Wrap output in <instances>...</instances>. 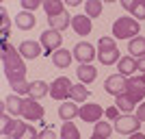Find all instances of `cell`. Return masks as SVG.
I'll return each instance as SVG.
<instances>
[{"label":"cell","instance_id":"5b68a950","mask_svg":"<svg viewBox=\"0 0 145 139\" xmlns=\"http://www.w3.org/2000/svg\"><path fill=\"white\" fill-rule=\"evenodd\" d=\"M141 128V120L132 113H126V115H119L115 120V130L121 135H134L137 130Z\"/></svg>","mask_w":145,"mask_h":139},{"label":"cell","instance_id":"d6986e66","mask_svg":"<svg viewBox=\"0 0 145 139\" xmlns=\"http://www.w3.org/2000/svg\"><path fill=\"white\" fill-rule=\"evenodd\" d=\"M117 67H119V72L121 76H130V74H134L137 70H139V65H137V59L134 57H121L119 63H117Z\"/></svg>","mask_w":145,"mask_h":139},{"label":"cell","instance_id":"d4e9b609","mask_svg":"<svg viewBox=\"0 0 145 139\" xmlns=\"http://www.w3.org/2000/svg\"><path fill=\"white\" fill-rule=\"evenodd\" d=\"M13 139H39V135H37V130L33 126H26L24 122H20V128L15 130Z\"/></svg>","mask_w":145,"mask_h":139},{"label":"cell","instance_id":"1f68e13d","mask_svg":"<svg viewBox=\"0 0 145 139\" xmlns=\"http://www.w3.org/2000/svg\"><path fill=\"white\" fill-rule=\"evenodd\" d=\"M0 15H2V28H0V39H7V37H9V30H11V22H9V15H7V9H5V7L0 9Z\"/></svg>","mask_w":145,"mask_h":139},{"label":"cell","instance_id":"5bb4252c","mask_svg":"<svg viewBox=\"0 0 145 139\" xmlns=\"http://www.w3.org/2000/svg\"><path fill=\"white\" fill-rule=\"evenodd\" d=\"M18 50H20V55L24 57V59H37V57L41 55V43H37V42H22Z\"/></svg>","mask_w":145,"mask_h":139},{"label":"cell","instance_id":"83f0119b","mask_svg":"<svg viewBox=\"0 0 145 139\" xmlns=\"http://www.w3.org/2000/svg\"><path fill=\"white\" fill-rule=\"evenodd\" d=\"M137 107V104L132 102V98L128 96V94H121V96H117V109L119 111H126V113H132V109Z\"/></svg>","mask_w":145,"mask_h":139},{"label":"cell","instance_id":"484cf974","mask_svg":"<svg viewBox=\"0 0 145 139\" xmlns=\"http://www.w3.org/2000/svg\"><path fill=\"white\" fill-rule=\"evenodd\" d=\"M61 139H80L78 128L74 126V122H63L61 126Z\"/></svg>","mask_w":145,"mask_h":139},{"label":"cell","instance_id":"8fae6325","mask_svg":"<svg viewBox=\"0 0 145 139\" xmlns=\"http://www.w3.org/2000/svg\"><path fill=\"white\" fill-rule=\"evenodd\" d=\"M126 94L132 98L134 104H137V102H143V100H145V83L141 78H130V80H128Z\"/></svg>","mask_w":145,"mask_h":139},{"label":"cell","instance_id":"60d3db41","mask_svg":"<svg viewBox=\"0 0 145 139\" xmlns=\"http://www.w3.org/2000/svg\"><path fill=\"white\" fill-rule=\"evenodd\" d=\"M2 139H13V137H5V135H2Z\"/></svg>","mask_w":145,"mask_h":139},{"label":"cell","instance_id":"277c9868","mask_svg":"<svg viewBox=\"0 0 145 139\" xmlns=\"http://www.w3.org/2000/svg\"><path fill=\"white\" fill-rule=\"evenodd\" d=\"M72 80L67 78V76H59L54 83L50 85V96L59 100V102H67V98L72 96Z\"/></svg>","mask_w":145,"mask_h":139},{"label":"cell","instance_id":"52a82bcc","mask_svg":"<svg viewBox=\"0 0 145 139\" xmlns=\"http://www.w3.org/2000/svg\"><path fill=\"white\" fill-rule=\"evenodd\" d=\"M43 104H39L37 100L33 98H26L22 100V115H24L28 122H37V120H43Z\"/></svg>","mask_w":145,"mask_h":139},{"label":"cell","instance_id":"836d02e7","mask_svg":"<svg viewBox=\"0 0 145 139\" xmlns=\"http://www.w3.org/2000/svg\"><path fill=\"white\" fill-rule=\"evenodd\" d=\"M39 139H56L54 128H52V126H48L46 130H41V133H39Z\"/></svg>","mask_w":145,"mask_h":139},{"label":"cell","instance_id":"d6a6232c","mask_svg":"<svg viewBox=\"0 0 145 139\" xmlns=\"http://www.w3.org/2000/svg\"><path fill=\"white\" fill-rule=\"evenodd\" d=\"M37 7H41V2H39V0H22V9H24V11H35Z\"/></svg>","mask_w":145,"mask_h":139},{"label":"cell","instance_id":"30bf717a","mask_svg":"<svg viewBox=\"0 0 145 139\" xmlns=\"http://www.w3.org/2000/svg\"><path fill=\"white\" fill-rule=\"evenodd\" d=\"M78 115H80V120L87 122V124H97V122H100V117L104 115V109L100 107V104H95V102L82 104V107H80V111H78Z\"/></svg>","mask_w":145,"mask_h":139},{"label":"cell","instance_id":"4dcf8cb0","mask_svg":"<svg viewBox=\"0 0 145 139\" xmlns=\"http://www.w3.org/2000/svg\"><path fill=\"white\" fill-rule=\"evenodd\" d=\"M110 133H113V126H110L108 122H97L95 130H93V135H100V137H104V139H108Z\"/></svg>","mask_w":145,"mask_h":139},{"label":"cell","instance_id":"ffe728a7","mask_svg":"<svg viewBox=\"0 0 145 139\" xmlns=\"http://www.w3.org/2000/svg\"><path fill=\"white\" fill-rule=\"evenodd\" d=\"M128 52H130V57H137V59L145 57V37H134V39H130Z\"/></svg>","mask_w":145,"mask_h":139},{"label":"cell","instance_id":"cb8c5ba5","mask_svg":"<svg viewBox=\"0 0 145 139\" xmlns=\"http://www.w3.org/2000/svg\"><path fill=\"white\" fill-rule=\"evenodd\" d=\"M15 22H18V26L22 30H30L33 26H35V15H33L30 11H22V13L15 15Z\"/></svg>","mask_w":145,"mask_h":139},{"label":"cell","instance_id":"9a60e30c","mask_svg":"<svg viewBox=\"0 0 145 139\" xmlns=\"http://www.w3.org/2000/svg\"><path fill=\"white\" fill-rule=\"evenodd\" d=\"M48 22H50V30L63 33L67 26H72V15L65 11V13H61V15H56V18H48Z\"/></svg>","mask_w":145,"mask_h":139},{"label":"cell","instance_id":"f546056e","mask_svg":"<svg viewBox=\"0 0 145 139\" xmlns=\"http://www.w3.org/2000/svg\"><path fill=\"white\" fill-rule=\"evenodd\" d=\"M7 107H9V113L22 115V100H20L18 96H9L7 98Z\"/></svg>","mask_w":145,"mask_h":139},{"label":"cell","instance_id":"603a6c76","mask_svg":"<svg viewBox=\"0 0 145 139\" xmlns=\"http://www.w3.org/2000/svg\"><path fill=\"white\" fill-rule=\"evenodd\" d=\"M18 128H20V120H13V117H9L7 113L2 115V135H5V137H13Z\"/></svg>","mask_w":145,"mask_h":139},{"label":"cell","instance_id":"e0dca14e","mask_svg":"<svg viewBox=\"0 0 145 139\" xmlns=\"http://www.w3.org/2000/svg\"><path fill=\"white\" fill-rule=\"evenodd\" d=\"M78 104L74 102H61V107H59V117L63 122H69V120H74V117H76V115H78Z\"/></svg>","mask_w":145,"mask_h":139},{"label":"cell","instance_id":"8d00e7d4","mask_svg":"<svg viewBox=\"0 0 145 139\" xmlns=\"http://www.w3.org/2000/svg\"><path fill=\"white\" fill-rule=\"evenodd\" d=\"M137 65H139V70H141V72L145 74V57H141V59L137 61Z\"/></svg>","mask_w":145,"mask_h":139},{"label":"cell","instance_id":"f1b7e54d","mask_svg":"<svg viewBox=\"0 0 145 139\" xmlns=\"http://www.w3.org/2000/svg\"><path fill=\"white\" fill-rule=\"evenodd\" d=\"M85 9H87V15H89V18H97V15L102 13V0H87Z\"/></svg>","mask_w":145,"mask_h":139},{"label":"cell","instance_id":"ab89813d","mask_svg":"<svg viewBox=\"0 0 145 139\" xmlns=\"http://www.w3.org/2000/svg\"><path fill=\"white\" fill-rule=\"evenodd\" d=\"M141 80H143V83H145V74H143V76H141Z\"/></svg>","mask_w":145,"mask_h":139},{"label":"cell","instance_id":"44dd1931","mask_svg":"<svg viewBox=\"0 0 145 139\" xmlns=\"http://www.w3.org/2000/svg\"><path fill=\"white\" fill-rule=\"evenodd\" d=\"M43 11L48 13V18H56L61 13H65V7L61 0H43Z\"/></svg>","mask_w":145,"mask_h":139},{"label":"cell","instance_id":"ba28073f","mask_svg":"<svg viewBox=\"0 0 145 139\" xmlns=\"http://www.w3.org/2000/svg\"><path fill=\"white\" fill-rule=\"evenodd\" d=\"M72 55L76 57V61H78L80 65H85V63H91V61L95 59L97 52H95V48H93L89 42H78L76 46H74Z\"/></svg>","mask_w":145,"mask_h":139},{"label":"cell","instance_id":"4fadbf2b","mask_svg":"<svg viewBox=\"0 0 145 139\" xmlns=\"http://www.w3.org/2000/svg\"><path fill=\"white\" fill-rule=\"evenodd\" d=\"M72 28L76 35H89L91 33V18L89 15H72Z\"/></svg>","mask_w":145,"mask_h":139},{"label":"cell","instance_id":"f35d334b","mask_svg":"<svg viewBox=\"0 0 145 139\" xmlns=\"http://www.w3.org/2000/svg\"><path fill=\"white\" fill-rule=\"evenodd\" d=\"M91 139H104V137H100V135H91Z\"/></svg>","mask_w":145,"mask_h":139},{"label":"cell","instance_id":"ac0fdd59","mask_svg":"<svg viewBox=\"0 0 145 139\" xmlns=\"http://www.w3.org/2000/svg\"><path fill=\"white\" fill-rule=\"evenodd\" d=\"M76 74H78V80L80 83H93L95 80V76H97V70L91 63H85V65H78V70H76Z\"/></svg>","mask_w":145,"mask_h":139},{"label":"cell","instance_id":"d590c367","mask_svg":"<svg viewBox=\"0 0 145 139\" xmlns=\"http://www.w3.org/2000/svg\"><path fill=\"white\" fill-rule=\"evenodd\" d=\"M137 117H139L141 122H145V100H143V104H139V109H137Z\"/></svg>","mask_w":145,"mask_h":139},{"label":"cell","instance_id":"2e32d148","mask_svg":"<svg viewBox=\"0 0 145 139\" xmlns=\"http://www.w3.org/2000/svg\"><path fill=\"white\" fill-rule=\"evenodd\" d=\"M46 94H50V85H46L43 80H33L28 85V98H33V100H39Z\"/></svg>","mask_w":145,"mask_h":139},{"label":"cell","instance_id":"3957f363","mask_svg":"<svg viewBox=\"0 0 145 139\" xmlns=\"http://www.w3.org/2000/svg\"><path fill=\"white\" fill-rule=\"evenodd\" d=\"M97 59L102 65H113V63H119V50H117V43L113 42V37H102L97 42Z\"/></svg>","mask_w":145,"mask_h":139},{"label":"cell","instance_id":"7a4b0ae2","mask_svg":"<svg viewBox=\"0 0 145 139\" xmlns=\"http://www.w3.org/2000/svg\"><path fill=\"white\" fill-rule=\"evenodd\" d=\"M139 20L134 18H117L113 24V37L115 39H130V37H139Z\"/></svg>","mask_w":145,"mask_h":139},{"label":"cell","instance_id":"9c48e42d","mask_svg":"<svg viewBox=\"0 0 145 139\" xmlns=\"http://www.w3.org/2000/svg\"><path fill=\"white\" fill-rule=\"evenodd\" d=\"M104 89H106V94H110V96H121V94H126L128 89V78L126 76H121V74H117V76H108L106 78V83H104Z\"/></svg>","mask_w":145,"mask_h":139},{"label":"cell","instance_id":"8992f818","mask_svg":"<svg viewBox=\"0 0 145 139\" xmlns=\"http://www.w3.org/2000/svg\"><path fill=\"white\" fill-rule=\"evenodd\" d=\"M39 42L43 46V55H54L56 50H61V43H63V35L59 30H43Z\"/></svg>","mask_w":145,"mask_h":139},{"label":"cell","instance_id":"4316f807","mask_svg":"<svg viewBox=\"0 0 145 139\" xmlns=\"http://www.w3.org/2000/svg\"><path fill=\"white\" fill-rule=\"evenodd\" d=\"M89 96H91V94H89V89H87L85 85H74V87H72V96H69V98L78 104V102H85Z\"/></svg>","mask_w":145,"mask_h":139},{"label":"cell","instance_id":"6da1fadb","mask_svg":"<svg viewBox=\"0 0 145 139\" xmlns=\"http://www.w3.org/2000/svg\"><path fill=\"white\" fill-rule=\"evenodd\" d=\"M2 42V63H5V76L9 78L11 87L18 94H28V85L26 83V65L24 57L20 55V50H15L11 43H7V39Z\"/></svg>","mask_w":145,"mask_h":139},{"label":"cell","instance_id":"7c38bea8","mask_svg":"<svg viewBox=\"0 0 145 139\" xmlns=\"http://www.w3.org/2000/svg\"><path fill=\"white\" fill-rule=\"evenodd\" d=\"M121 7L134 15V20H145V0H121Z\"/></svg>","mask_w":145,"mask_h":139},{"label":"cell","instance_id":"e575fe53","mask_svg":"<svg viewBox=\"0 0 145 139\" xmlns=\"http://www.w3.org/2000/svg\"><path fill=\"white\" fill-rule=\"evenodd\" d=\"M104 115H106L108 120H113V122H115L117 117H119V109H117V107H108V109L104 111Z\"/></svg>","mask_w":145,"mask_h":139},{"label":"cell","instance_id":"74e56055","mask_svg":"<svg viewBox=\"0 0 145 139\" xmlns=\"http://www.w3.org/2000/svg\"><path fill=\"white\" fill-rule=\"evenodd\" d=\"M130 139H145V135H141V133H134V135H130Z\"/></svg>","mask_w":145,"mask_h":139},{"label":"cell","instance_id":"7402d4cb","mask_svg":"<svg viewBox=\"0 0 145 139\" xmlns=\"http://www.w3.org/2000/svg\"><path fill=\"white\" fill-rule=\"evenodd\" d=\"M72 52L69 50H65V48H61V50H56L54 55H52V63H54L56 67H69V63H72Z\"/></svg>","mask_w":145,"mask_h":139}]
</instances>
